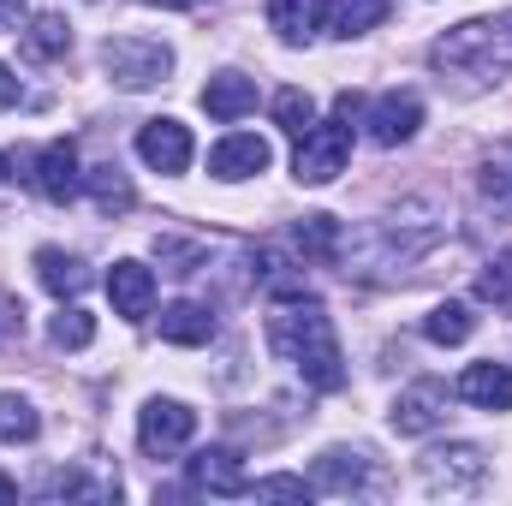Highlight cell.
I'll return each mask as SVG.
<instances>
[{"label":"cell","mask_w":512,"mask_h":506,"mask_svg":"<svg viewBox=\"0 0 512 506\" xmlns=\"http://www.w3.org/2000/svg\"><path fill=\"white\" fill-rule=\"evenodd\" d=\"M268 346L310 381L316 393H340L346 387V358H340V340H334V322L316 298H292L268 316Z\"/></svg>","instance_id":"obj_1"},{"label":"cell","mask_w":512,"mask_h":506,"mask_svg":"<svg viewBox=\"0 0 512 506\" xmlns=\"http://www.w3.org/2000/svg\"><path fill=\"white\" fill-rule=\"evenodd\" d=\"M429 60H435L441 72H459V78H477V84L512 72V12L507 18H471V24L447 30V36L429 48Z\"/></svg>","instance_id":"obj_2"},{"label":"cell","mask_w":512,"mask_h":506,"mask_svg":"<svg viewBox=\"0 0 512 506\" xmlns=\"http://www.w3.org/2000/svg\"><path fill=\"white\" fill-rule=\"evenodd\" d=\"M102 66L120 90H149V84H167L173 72V48L167 42H149V36H108L102 42Z\"/></svg>","instance_id":"obj_3"},{"label":"cell","mask_w":512,"mask_h":506,"mask_svg":"<svg viewBox=\"0 0 512 506\" xmlns=\"http://www.w3.org/2000/svg\"><path fill=\"white\" fill-rule=\"evenodd\" d=\"M346 155H352V126L334 114L328 126H310L298 137L292 173H298V185H328L334 173H346Z\"/></svg>","instance_id":"obj_4"},{"label":"cell","mask_w":512,"mask_h":506,"mask_svg":"<svg viewBox=\"0 0 512 506\" xmlns=\"http://www.w3.org/2000/svg\"><path fill=\"white\" fill-rule=\"evenodd\" d=\"M191 435H197V411H191L185 399H149V405L137 411V447H143L149 459H173Z\"/></svg>","instance_id":"obj_5"},{"label":"cell","mask_w":512,"mask_h":506,"mask_svg":"<svg viewBox=\"0 0 512 506\" xmlns=\"http://www.w3.org/2000/svg\"><path fill=\"white\" fill-rule=\"evenodd\" d=\"M483 471H489V459L477 453V447H435L429 459H423V483L435 489V495H471L477 483H483Z\"/></svg>","instance_id":"obj_6"},{"label":"cell","mask_w":512,"mask_h":506,"mask_svg":"<svg viewBox=\"0 0 512 506\" xmlns=\"http://www.w3.org/2000/svg\"><path fill=\"white\" fill-rule=\"evenodd\" d=\"M185 483L197 495H251V477H245V459L233 447H203L185 459Z\"/></svg>","instance_id":"obj_7"},{"label":"cell","mask_w":512,"mask_h":506,"mask_svg":"<svg viewBox=\"0 0 512 506\" xmlns=\"http://www.w3.org/2000/svg\"><path fill=\"white\" fill-rule=\"evenodd\" d=\"M274 161V149H268V137H256V131H233V137H221L215 149H209V173L215 179H251Z\"/></svg>","instance_id":"obj_8"},{"label":"cell","mask_w":512,"mask_h":506,"mask_svg":"<svg viewBox=\"0 0 512 506\" xmlns=\"http://www.w3.org/2000/svg\"><path fill=\"white\" fill-rule=\"evenodd\" d=\"M417 126H423V96H417V90H387L382 102L370 108V137H376L382 149L417 137Z\"/></svg>","instance_id":"obj_9"},{"label":"cell","mask_w":512,"mask_h":506,"mask_svg":"<svg viewBox=\"0 0 512 506\" xmlns=\"http://www.w3.org/2000/svg\"><path fill=\"white\" fill-rule=\"evenodd\" d=\"M36 191L48 197V203H72L78 191H84V173H78V149L60 137V143H48L42 155H36Z\"/></svg>","instance_id":"obj_10"},{"label":"cell","mask_w":512,"mask_h":506,"mask_svg":"<svg viewBox=\"0 0 512 506\" xmlns=\"http://www.w3.org/2000/svg\"><path fill=\"white\" fill-rule=\"evenodd\" d=\"M137 155L155 167V173H185L191 167V131L179 120H149L137 131Z\"/></svg>","instance_id":"obj_11"},{"label":"cell","mask_w":512,"mask_h":506,"mask_svg":"<svg viewBox=\"0 0 512 506\" xmlns=\"http://www.w3.org/2000/svg\"><path fill=\"white\" fill-rule=\"evenodd\" d=\"M108 298H114V316H126V322H143L149 310H155V274L143 268V262H114L108 268Z\"/></svg>","instance_id":"obj_12"},{"label":"cell","mask_w":512,"mask_h":506,"mask_svg":"<svg viewBox=\"0 0 512 506\" xmlns=\"http://www.w3.org/2000/svg\"><path fill=\"white\" fill-rule=\"evenodd\" d=\"M441 417H447V387L441 381H417L393 399V429L399 435H429Z\"/></svg>","instance_id":"obj_13"},{"label":"cell","mask_w":512,"mask_h":506,"mask_svg":"<svg viewBox=\"0 0 512 506\" xmlns=\"http://www.w3.org/2000/svg\"><path fill=\"white\" fill-rule=\"evenodd\" d=\"M251 108H256V84L245 72H215V78L203 84V114H209V120L233 126V120H245Z\"/></svg>","instance_id":"obj_14"},{"label":"cell","mask_w":512,"mask_h":506,"mask_svg":"<svg viewBox=\"0 0 512 506\" xmlns=\"http://www.w3.org/2000/svg\"><path fill=\"white\" fill-rule=\"evenodd\" d=\"M459 399H471L483 411H512V364H495V358L471 364L459 376Z\"/></svg>","instance_id":"obj_15"},{"label":"cell","mask_w":512,"mask_h":506,"mask_svg":"<svg viewBox=\"0 0 512 506\" xmlns=\"http://www.w3.org/2000/svg\"><path fill=\"white\" fill-rule=\"evenodd\" d=\"M161 340H167V346H209V340H215L209 304H191V298L167 304V310H161Z\"/></svg>","instance_id":"obj_16"},{"label":"cell","mask_w":512,"mask_h":506,"mask_svg":"<svg viewBox=\"0 0 512 506\" xmlns=\"http://www.w3.org/2000/svg\"><path fill=\"white\" fill-rule=\"evenodd\" d=\"M364 453H346V447H334V453H322L316 459V471H310V489L316 495H352V489H364Z\"/></svg>","instance_id":"obj_17"},{"label":"cell","mask_w":512,"mask_h":506,"mask_svg":"<svg viewBox=\"0 0 512 506\" xmlns=\"http://www.w3.org/2000/svg\"><path fill=\"white\" fill-rule=\"evenodd\" d=\"M36 280H42L54 298H78V292L90 286V268H84L78 256H66L60 245H42V251H36Z\"/></svg>","instance_id":"obj_18"},{"label":"cell","mask_w":512,"mask_h":506,"mask_svg":"<svg viewBox=\"0 0 512 506\" xmlns=\"http://www.w3.org/2000/svg\"><path fill=\"white\" fill-rule=\"evenodd\" d=\"M382 18H387V0H328V12H322L328 36H340V42H352V36L376 30Z\"/></svg>","instance_id":"obj_19"},{"label":"cell","mask_w":512,"mask_h":506,"mask_svg":"<svg viewBox=\"0 0 512 506\" xmlns=\"http://www.w3.org/2000/svg\"><path fill=\"white\" fill-rule=\"evenodd\" d=\"M256 280H262V292H274V298H304V262L286 256V251H274V245L256 251Z\"/></svg>","instance_id":"obj_20"},{"label":"cell","mask_w":512,"mask_h":506,"mask_svg":"<svg viewBox=\"0 0 512 506\" xmlns=\"http://www.w3.org/2000/svg\"><path fill=\"white\" fill-rule=\"evenodd\" d=\"M292 245L304 262H334L340 256V221L334 215H304L298 227H292Z\"/></svg>","instance_id":"obj_21"},{"label":"cell","mask_w":512,"mask_h":506,"mask_svg":"<svg viewBox=\"0 0 512 506\" xmlns=\"http://www.w3.org/2000/svg\"><path fill=\"white\" fill-rule=\"evenodd\" d=\"M66 48H72V24L60 12H36L30 30H24V54L30 60H60Z\"/></svg>","instance_id":"obj_22"},{"label":"cell","mask_w":512,"mask_h":506,"mask_svg":"<svg viewBox=\"0 0 512 506\" xmlns=\"http://www.w3.org/2000/svg\"><path fill=\"white\" fill-rule=\"evenodd\" d=\"M423 334L435 340V346H465L471 334H477V316H471V304H435L429 316H423Z\"/></svg>","instance_id":"obj_23"},{"label":"cell","mask_w":512,"mask_h":506,"mask_svg":"<svg viewBox=\"0 0 512 506\" xmlns=\"http://www.w3.org/2000/svg\"><path fill=\"white\" fill-rule=\"evenodd\" d=\"M268 30L280 42H310L316 36V0H268Z\"/></svg>","instance_id":"obj_24"},{"label":"cell","mask_w":512,"mask_h":506,"mask_svg":"<svg viewBox=\"0 0 512 506\" xmlns=\"http://www.w3.org/2000/svg\"><path fill=\"white\" fill-rule=\"evenodd\" d=\"M90 191H96V209L102 215H126L131 209V185H126V173H120V161L90 167Z\"/></svg>","instance_id":"obj_25"},{"label":"cell","mask_w":512,"mask_h":506,"mask_svg":"<svg viewBox=\"0 0 512 506\" xmlns=\"http://www.w3.org/2000/svg\"><path fill=\"white\" fill-rule=\"evenodd\" d=\"M36 429H42L36 405H30L24 393H0V441H6V447H12V441H36Z\"/></svg>","instance_id":"obj_26"},{"label":"cell","mask_w":512,"mask_h":506,"mask_svg":"<svg viewBox=\"0 0 512 506\" xmlns=\"http://www.w3.org/2000/svg\"><path fill=\"white\" fill-rule=\"evenodd\" d=\"M274 126L286 131V137H304V131L316 126V102H310V90H280L274 96Z\"/></svg>","instance_id":"obj_27"},{"label":"cell","mask_w":512,"mask_h":506,"mask_svg":"<svg viewBox=\"0 0 512 506\" xmlns=\"http://www.w3.org/2000/svg\"><path fill=\"white\" fill-rule=\"evenodd\" d=\"M48 334H54V346H66V352H84V346L96 340V316H84V310H60V316L48 322Z\"/></svg>","instance_id":"obj_28"},{"label":"cell","mask_w":512,"mask_h":506,"mask_svg":"<svg viewBox=\"0 0 512 506\" xmlns=\"http://www.w3.org/2000/svg\"><path fill=\"white\" fill-rule=\"evenodd\" d=\"M477 298H489L495 310H512V251L477 274Z\"/></svg>","instance_id":"obj_29"},{"label":"cell","mask_w":512,"mask_h":506,"mask_svg":"<svg viewBox=\"0 0 512 506\" xmlns=\"http://www.w3.org/2000/svg\"><path fill=\"white\" fill-rule=\"evenodd\" d=\"M155 256L173 262V274H197V268H203V245H191V239H167V233H161V239H155Z\"/></svg>","instance_id":"obj_30"},{"label":"cell","mask_w":512,"mask_h":506,"mask_svg":"<svg viewBox=\"0 0 512 506\" xmlns=\"http://www.w3.org/2000/svg\"><path fill=\"white\" fill-rule=\"evenodd\" d=\"M251 495H262V501H310L316 489H310V477H262V483H251Z\"/></svg>","instance_id":"obj_31"},{"label":"cell","mask_w":512,"mask_h":506,"mask_svg":"<svg viewBox=\"0 0 512 506\" xmlns=\"http://www.w3.org/2000/svg\"><path fill=\"white\" fill-rule=\"evenodd\" d=\"M18 340H24V304L0 292V346H18Z\"/></svg>","instance_id":"obj_32"},{"label":"cell","mask_w":512,"mask_h":506,"mask_svg":"<svg viewBox=\"0 0 512 506\" xmlns=\"http://www.w3.org/2000/svg\"><path fill=\"white\" fill-rule=\"evenodd\" d=\"M18 102H24V84H18V78L0 66V108H18Z\"/></svg>","instance_id":"obj_33"},{"label":"cell","mask_w":512,"mask_h":506,"mask_svg":"<svg viewBox=\"0 0 512 506\" xmlns=\"http://www.w3.org/2000/svg\"><path fill=\"white\" fill-rule=\"evenodd\" d=\"M0 24H24V0H0Z\"/></svg>","instance_id":"obj_34"},{"label":"cell","mask_w":512,"mask_h":506,"mask_svg":"<svg viewBox=\"0 0 512 506\" xmlns=\"http://www.w3.org/2000/svg\"><path fill=\"white\" fill-rule=\"evenodd\" d=\"M143 6H167V12H197L203 0H143Z\"/></svg>","instance_id":"obj_35"},{"label":"cell","mask_w":512,"mask_h":506,"mask_svg":"<svg viewBox=\"0 0 512 506\" xmlns=\"http://www.w3.org/2000/svg\"><path fill=\"white\" fill-rule=\"evenodd\" d=\"M0 501H18V483L12 477H0Z\"/></svg>","instance_id":"obj_36"},{"label":"cell","mask_w":512,"mask_h":506,"mask_svg":"<svg viewBox=\"0 0 512 506\" xmlns=\"http://www.w3.org/2000/svg\"><path fill=\"white\" fill-rule=\"evenodd\" d=\"M6 179H12V161H6V155H0V185H6Z\"/></svg>","instance_id":"obj_37"}]
</instances>
